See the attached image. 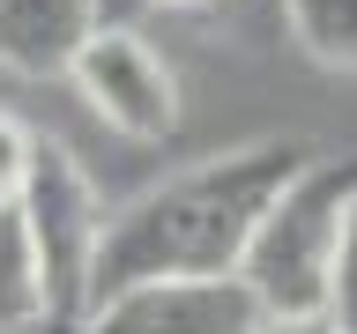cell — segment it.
Here are the masks:
<instances>
[{
  "instance_id": "obj_1",
  "label": "cell",
  "mask_w": 357,
  "mask_h": 334,
  "mask_svg": "<svg viewBox=\"0 0 357 334\" xmlns=\"http://www.w3.org/2000/svg\"><path fill=\"white\" fill-rule=\"evenodd\" d=\"M312 156L320 149L298 141V134H268V141H245V149L201 156V164L172 171L164 186L134 193L127 208H112L105 245H97V275H89V305H105L119 289H142V283L238 275L261 216Z\"/></svg>"
},
{
  "instance_id": "obj_2",
  "label": "cell",
  "mask_w": 357,
  "mask_h": 334,
  "mask_svg": "<svg viewBox=\"0 0 357 334\" xmlns=\"http://www.w3.org/2000/svg\"><path fill=\"white\" fill-rule=\"evenodd\" d=\"M350 208H357V156H312L275 193L238 267L245 289L268 305V319H320L328 312Z\"/></svg>"
},
{
  "instance_id": "obj_3",
  "label": "cell",
  "mask_w": 357,
  "mask_h": 334,
  "mask_svg": "<svg viewBox=\"0 0 357 334\" xmlns=\"http://www.w3.org/2000/svg\"><path fill=\"white\" fill-rule=\"evenodd\" d=\"M22 216L38 230L45 253V289H52V327H75L89 312V275H97V245H105V200L89 186V171L75 164L67 141H45L30 149V171H22ZM45 327V334H52Z\"/></svg>"
},
{
  "instance_id": "obj_4",
  "label": "cell",
  "mask_w": 357,
  "mask_h": 334,
  "mask_svg": "<svg viewBox=\"0 0 357 334\" xmlns=\"http://www.w3.org/2000/svg\"><path fill=\"white\" fill-rule=\"evenodd\" d=\"M67 82L82 89V104L112 134H127V141H164L178 127V82H172V67H164V52L134 22H105L82 45V60H75Z\"/></svg>"
},
{
  "instance_id": "obj_5",
  "label": "cell",
  "mask_w": 357,
  "mask_h": 334,
  "mask_svg": "<svg viewBox=\"0 0 357 334\" xmlns=\"http://www.w3.org/2000/svg\"><path fill=\"white\" fill-rule=\"evenodd\" d=\"M261 327H268V305L245 289V275H208V283L119 289L52 334H261Z\"/></svg>"
},
{
  "instance_id": "obj_6",
  "label": "cell",
  "mask_w": 357,
  "mask_h": 334,
  "mask_svg": "<svg viewBox=\"0 0 357 334\" xmlns=\"http://www.w3.org/2000/svg\"><path fill=\"white\" fill-rule=\"evenodd\" d=\"M97 30H105L97 0H0V67L22 82L75 74V60Z\"/></svg>"
},
{
  "instance_id": "obj_7",
  "label": "cell",
  "mask_w": 357,
  "mask_h": 334,
  "mask_svg": "<svg viewBox=\"0 0 357 334\" xmlns=\"http://www.w3.org/2000/svg\"><path fill=\"white\" fill-rule=\"evenodd\" d=\"M52 327V289H45V253L38 230L22 216V200H0V334Z\"/></svg>"
},
{
  "instance_id": "obj_8",
  "label": "cell",
  "mask_w": 357,
  "mask_h": 334,
  "mask_svg": "<svg viewBox=\"0 0 357 334\" xmlns=\"http://www.w3.org/2000/svg\"><path fill=\"white\" fill-rule=\"evenodd\" d=\"M283 22L298 38V52L357 74V0H283Z\"/></svg>"
},
{
  "instance_id": "obj_9",
  "label": "cell",
  "mask_w": 357,
  "mask_h": 334,
  "mask_svg": "<svg viewBox=\"0 0 357 334\" xmlns=\"http://www.w3.org/2000/svg\"><path fill=\"white\" fill-rule=\"evenodd\" d=\"M328 319L342 334H357V208H350V230H342V260H335V297H328Z\"/></svg>"
},
{
  "instance_id": "obj_10",
  "label": "cell",
  "mask_w": 357,
  "mask_h": 334,
  "mask_svg": "<svg viewBox=\"0 0 357 334\" xmlns=\"http://www.w3.org/2000/svg\"><path fill=\"white\" fill-rule=\"evenodd\" d=\"M30 149H38V134L22 127V119H8V111H0V200H8V193H22Z\"/></svg>"
},
{
  "instance_id": "obj_11",
  "label": "cell",
  "mask_w": 357,
  "mask_h": 334,
  "mask_svg": "<svg viewBox=\"0 0 357 334\" xmlns=\"http://www.w3.org/2000/svg\"><path fill=\"white\" fill-rule=\"evenodd\" d=\"M261 334H342V327H335L328 312H320V319H268Z\"/></svg>"
},
{
  "instance_id": "obj_12",
  "label": "cell",
  "mask_w": 357,
  "mask_h": 334,
  "mask_svg": "<svg viewBox=\"0 0 357 334\" xmlns=\"http://www.w3.org/2000/svg\"><path fill=\"white\" fill-rule=\"evenodd\" d=\"M97 15L105 22H134V15H149V0H97Z\"/></svg>"
},
{
  "instance_id": "obj_13",
  "label": "cell",
  "mask_w": 357,
  "mask_h": 334,
  "mask_svg": "<svg viewBox=\"0 0 357 334\" xmlns=\"http://www.w3.org/2000/svg\"><path fill=\"white\" fill-rule=\"evenodd\" d=\"M149 8H178V15H194V8H216V0H149Z\"/></svg>"
}]
</instances>
